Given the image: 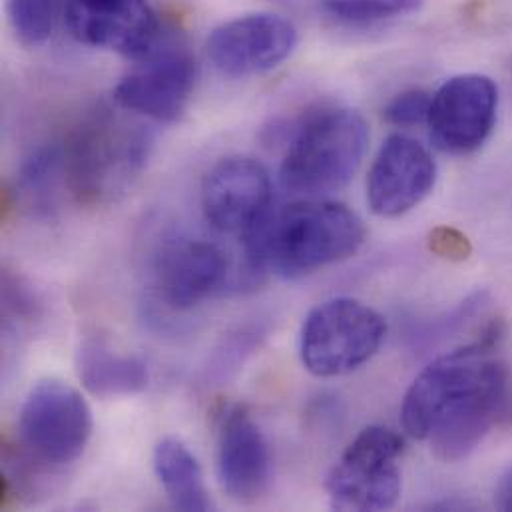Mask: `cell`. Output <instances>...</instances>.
<instances>
[{
    "label": "cell",
    "mask_w": 512,
    "mask_h": 512,
    "mask_svg": "<svg viewBox=\"0 0 512 512\" xmlns=\"http://www.w3.org/2000/svg\"><path fill=\"white\" fill-rule=\"evenodd\" d=\"M503 325L493 321L469 345L435 359L409 387L401 423L427 439L443 463L473 455L495 431L512 427V371L495 357Z\"/></svg>",
    "instance_id": "6da1fadb"
},
{
    "label": "cell",
    "mask_w": 512,
    "mask_h": 512,
    "mask_svg": "<svg viewBox=\"0 0 512 512\" xmlns=\"http://www.w3.org/2000/svg\"><path fill=\"white\" fill-rule=\"evenodd\" d=\"M365 236V226L353 210L309 198L271 210L244 236V242L254 271L295 279L355 256Z\"/></svg>",
    "instance_id": "7a4b0ae2"
},
{
    "label": "cell",
    "mask_w": 512,
    "mask_h": 512,
    "mask_svg": "<svg viewBox=\"0 0 512 512\" xmlns=\"http://www.w3.org/2000/svg\"><path fill=\"white\" fill-rule=\"evenodd\" d=\"M152 142L146 126L130 124L110 108H94L62 148L64 184L80 204H102L144 168Z\"/></svg>",
    "instance_id": "3957f363"
},
{
    "label": "cell",
    "mask_w": 512,
    "mask_h": 512,
    "mask_svg": "<svg viewBox=\"0 0 512 512\" xmlns=\"http://www.w3.org/2000/svg\"><path fill=\"white\" fill-rule=\"evenodd\" d=\"M369 130L351 108H321L301 120L289 136L281 162V186L305 198H321L345 188L357 174Z\"/></svg>",
    "instance_id": "277c9868"
},
{
    "label": "cell",
    "mask_w": 512,
    "mask_h": 512,
    "mask_svg": "<svg viewBox=\"0 0 512 512\" xmlns=\"http://www.w3.org/2000/svg\"><path fill=\"white\" fill-rule=\"evenodd\" d=\"M387 335L385 317L353 297H335L309 311L299 335L303 367L315 377L347 375L371 361Z\"/></svg>",
    "instance_id": "5b68a950"
},
{
    "label": "cell",
    "mask_w": 512,
    "mask_h": 512,
    "mask_svg": "<svg viewBox=\"0 0 512 512\" xmlns=\"http://www.w3.org/2000/svg\"><path fill=\"white\" fill-rule=\"evenodd\" d=\"M92 411L70 385L46 379L26 395L18 417L22 453L42 469L72 465L92 437Z\"/></svg>",
    "instance_id": "8992f818"
},
{
    "label": "cell",
    "mask_w": 512,
    "mask_h": 512,
    "mask_svg": "<svg viewBox=\"0 0 512 512\" xmlns=\"http://www.w3.org/2000/svg\"><path fill=\"white\" fill-rule=\"evenodd\" d=\"M405 441L389 427H365L329 471L325 489L337 511H389L401 497Z\"/></svg>",
    "instance_id": "52a82bcc"
},
{
    "label": "cell",
    "mask_w": 512,
    "mask_h": 512,
    "mask_svg": "<svg viewBox=\"0 0 512 512\" xmlns=\"http://www.w3.org/2000/svg\"><path fill=\"white\" fill-rule=\"evenodd\" d=\"M497 108L499 88L489 76H453L433 94L427 120L431 142L453 156L477 152L495 130Z\"/></svg>",
    "instance_id": "ba28073f"
},
{
    "label": "cell",
    "mask_w": 512,
    "mask_h": 512,
    "mask_svg": "<svg viewBox=\"0 0 512 512\" xmlns=\"http://www.w3.org/2000/svg\"><path fill=\"white\" fill-rule=\"evenodd\" d=\"M196 60L182 44L158 46L136 60L130 70L114 88L116 104L158 122L178 120L194 92Z\"/></svg>",
    "instance_id": "9c48e42d"
},
{
    "label": "cell",
    "mask_w": 512,
    "mask_h": 512,
    "mask_svg": "<svg viewBox=\"0 0 512 512\" xmlns=\"http://www.w3.org/2000/svg\"><path fill=\"white\" fill-rule=\"evenodd\" d=\"M70 34L86 46L142 60L160 42V22L148 0H62Z\"/></svg>",
    "instance_id": "30bf717a"
},
{
    "label": "cell",
    "mask_w": 512,
    "mask_h": 512,
    "mask_svg": "<svg viewBox=\"0 0 512 512\" xmlns=\"http://www.w3.org/2000/svg\"><path fill=\"white\" fill-rule=\"evenodd\" d=\"M202 208L218 232L246 236L273 210L267 168L252 156L222 158L204 178Z\"/></svg>",
    "instance_id": "8fae6325"
},
{
    "label": "cell",
    "mask_w": 512,
    "mask_h": 512,
    "mask_svg": "<svg viewBox=\"0 0 512 512\" xmlns=\"http://www.w3.org/2000/svg\"><path fill=\"white\" fill-rule=\"evenodd\" d=\"M297 46V28L291 20L257 12L228 20L212 30L208 56L226 76L263 74L285 62Z\"/></svg>",
    "instance_id": "7c38bea8"
},
{
    "label": "cell",
    "mask_w": 512,
    "mask_h": 512,
    "mask_svg": "<svg viewBox=\"0 0 512 512\" xmlns=\"http://www.w3.org/2000/svg\"><path fill=\"white\" fill-rule=\"evenodd\" d=\"M431 152L405 134H391L379 148L367 178V204L375 216L399 218L417 208L435 188Z\"/></svg>",
    "instance_id": "4fadbf2b"
},
{
    "label": "cell",
    "mask_w": 512,
    "mask_h": 512,
    "mask_svg": "<svg viewBox=\"0 0 512 512\" xmlns=\"http://www.w3.org/2000/svg\"><path fill=\"white\" fill-rule=\"evenodd\" d=\"M218 479L228 497L256 503L271 481L269 445L252 415L234 405L224 411L218 429Z\"/></svg>",
    "instance_id": "5bb4252c"
},
{
    "label": "cell",
    "mask_w": 512,
    "mask_h": 512,
    "mask_svg": "<svg viewBox=\"0 0 512 512\" xmlns=\"http://www.w3.org/2000/svg\"><path fill=\"white\" fill-rule=\"evenodd\" d=\"M228 279V257L210 242L178 240L168 244L156 263V285L164 303L188 311L212 297Z\"/></svg>",
    "instance_id": "9a60e30c"
},
{
    "label": "cell",
    "mask_w": 512,
    "mask_h": 512,
    "mask_svg": "<svg viewBox=\"0 0 512 512\" xmlns=\"http://www.w3.org/2000/svg\"><path fill=\"white\" fill-rule=\"evenodd\" d=\"M80 383L96 397L136 395L148 385V367L140 357L112 351L100 339H86L76 351Z\"/></svg>",
    "instance_id": "2e32d148"
},
{
    "label": "cell",
    "mask_w": 512,
    "mask_h": 512,
    "mask_svg": "<svg viewBox=\"0 0 512 512\" xmlns=\"http://www.w3.org/2000/svg\"><path fill=\"white\" fill-rule=\"evenodd\" d=\"M154 471L174 509L186 512L212 509L202 467L182 441L166 437L156 445Z\"/></svg>",
    "instance_id": "e0dca14e"
},
{
    "label": "cell",
    "mask_w": 512,
    "mask_h": 512,
    "mask_svg": "<svg viewBox=\"0 0 512 512\" xmlns=\"http://www.w3.org/2000/svg\"><path fill=\"white\" fill-rule=\"evenodd\" d=\"M423 0H321L319 12L341 28H373L419 12Z\"/></svg>",
    "instance_id": "ac0fdd59"
},
{
    "label": "cell",
    "mask_w": 512,
    "mask_h": 512,
    "mask_svg": "<svg viewBox=\"0 0 512 512\" xmlns=\"http://www.w3.org/2000/svg\"><path fill=\"white\" fill-rule=\"evenodd\" d=\"M58 176H64L60 148H40L24 162L18 176V190L32 210L48 214L54 208Z\"/></svg>",
    "instance_id": "d6986e66"
},
{
    "label": "cell",
    "mask_w": 512,
    "mask_h": 512,
    "mask_svg": "<svg viewBox=\"0 0 512 512\" xmlns=\"http://www.w3.org/2000/svg\"><path fill=\"white\" fill-rule=\"evenodd\" d=\"M8 20L24 46H42L54 30L56 0H6Z\"/></svg>",
    "instance_id": "ffe728a7"
},
{
    "label": "cell",
    "mask_w": 512,
    "mask_h": 512,
    "mask_svg": "<svg viewBox=\"0 0 512 512\" xmlns=\"http://www.w3.org/2000/svg\"><path fill=\"white\" fill-rule=\"evenodd\" d=\"M433 96L421 88L405 90L397 94L383 110V116L389 124L397 128H413L427 124Z\"/></svg>",
    "instance_id": "44dd1931"
},
{
    "label": "cell",
    "mask_w": 512,
    "mask_h": 512,
    "mask_svg": "<svg viewBox=\"0 0 512 512\" xmlns=\"http://www.w3.org/2000/svg\"><path fill=\"white\" fill-rule=\"evenodd\" d=\"M431 250L437 254V256L447 257V259H467L471 254V244L469 240L459 234L457 230H449V228H441V230H435L431 234Z\"/></svg>",
    "instance_id": "7402d4cb"
},
{
    "label": "cell",
    "mask_w": 512,
    "mask_h": 512,
    "mask_svg": "<svg viewBox=\"0 0 512 512\" xmlns=\"http://www.w3.org/2000/svg\"><path fill=\"white\" fill-rule=\"evenodd\" d=\"M495 503L503 511H512V467L501 477L495 493Z\"/></svg>",
    "instance_id": "603a6c76"
},
{
    "label": "cell",
    "mask_w": 512,
    "mask_h": 512,
    "mask_svg": "<svg viewBox=\"0 0 512 512\" xmlns=\"http://www.w3.org/2000/svg\"><path fill=\"white\" fill-rule=\"evenodd\" d=\"M509 72H511V82H512V56H511V60H509Z\"/></svg>",
    "instance_id": "cb8c5ba5"
}]
</instances>
